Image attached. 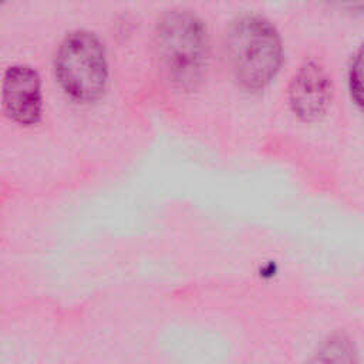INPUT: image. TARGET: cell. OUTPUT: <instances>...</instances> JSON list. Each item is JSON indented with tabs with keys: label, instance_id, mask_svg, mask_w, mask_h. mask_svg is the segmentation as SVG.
<instances>
[{
	"label": "cell",
	"instance_id": "cell-1",
	"mask_svg": "<svg viewBox=\"0 0 364 364\" xmlns=\"http://www.w3.org/2000/svg\"><path fill=\"white\" fill-rule=\"evenodd\" d=\"M223 50L233 80L247 91L269 85L283 63L280 34L260 14H243L233 20L226 31Z\"/></svg>",
	"mask_w": 364,
	"mask_h": 364
},
{
	"label": "cell",
	"instance_id": "cell-2",
	"mask_svg": "<svg viewBox=\"0 0 364 364\" xmlns=\"http://www.w3.org/2000/svg\"><path fill=\"white\" fill-rule=\"evenodd\" d=\"M155 54L161 70L175 85L191 90L205 77L209 36L203 21L191 10L173 9L156 24Z\"/></svg>",
	"mask_w": 364,
	"mask_h": 364
},
{
	"label": "cell",
	"instance_id": "cell-3",
	"mask_svg": "<svg viewBox=\"0 0 364 364\" xmlns=\"http://www.w3.org/2000/svg\"><path fill=\"white\" fill-rule=\"evenodd\" d=\"M54 71L61 88L74 100L94 101L107 84L105 50L98 37L87 30H74L60 43Z\"/></svg>",
	"mask_w": 364,
	"mask_h": 364
},
{
	"label": "cell",
	"instance_id": "cell-4",
	"mask_svg": "<svg viewBox=\"0 0 364 364\" xmlns=\"http://www.w3.org/2000/svg\"><path fill=\"white\" fill-rule=\"evenodd\" d=\"M289 105L301 121L311 122L323 117L333 98V81L327 68L316 61H304L289 84Z\"/></svg>",
	"mask_w": 364,
	"mask_h": 364
},
{
	"label": "cell",
	"instance_id": "cell-5",
	"mask_svg": "<svg viewBox=\"0 0 364 364\" xmlns=\"http://www.w3.org/2000/svg\"><path fill=\"white\" fill-rule=\"evenodd\" d=\"M3 108L7 115L23 125L36 124L41 115L40 77L28 65L16 64L6 70L1 85Z\"/></svg>",
	"mask_w": 364,
	"mask_h": 364
},
{
	"label": "cell",
	"instance_id": "cell-6",
	"mask_svg": "<svg viewBox=\"0 0 364 364\" xmlns=\"http://www.w3.org/2000/svg\"><path fill=\"white\" fill-rule=\"evenodd\" d=\"M309 364H360L358 354L350 338L331 336L313 354Z\"/></svg>",
	"mask_w": 364,
	"mask_h": 364
},
{
	"label": "cell",
	"instance_id": "cell-7",
	"mask_svg": "<svg viewBox=\"0 0 364 364\" xmlns=\"http://www.w3.org/2000/svg\"><path fill=\"white\" fill-rule=\"evenodd\" d=\"M348 90L353 102L364 114V44L354 51L350 60Z\"/></svg>",
	"mask_w": 364,
	"mask_h": 364
}]
</instances>
